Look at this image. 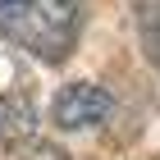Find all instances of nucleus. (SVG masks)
<instances>
[{
	"label": "nucleus",
	"mask_w": 160,
	"mask_h": 160,
	"mask_svg": "<svg viewBox=\"0 0 160 160\" xmlns=\"http://www.w3.org/2000/svg\"><path fill=\"white\" fill-rule=\"evenodd\" d=\"M82 32V0H0V37L37 60H64Z\"/></svg>",
	"instance_id": "nucleus-1"
},
{
	"label": "nucleus",
	"mask_w": 160,
	"mask_h": 160,
	"mask_svg": "<svg viewBox=\"0 0 160 160\" xmlns=\"http://www.w3.org/2000/svg\"><path fill=\"white\" fill-rule=\"evenodd\" d=\"M23 160H69V156H64L60 147H50V142H28Z\"/></svg>",
	"instance_id": "nucleus-5"
},
{
	"label": "nucleus",
	"mask_w": 160,
	"mask_h": 160,
	"mask_svg": "<svg viewBox=\"0 0 160 160\" xmlns=\"http://www.w3.org/2000/svg\"><path fill=\"white\" fill-rule=\"evenodd\" d=\"M137 28H142L151 60L160 64V0H137Z\"/></svg>",
	"instance_id": "nucleus-4"
},
{
	"label": "nucleus",
	"mask_w": 160,
	"mask_h": 160,
	"mask_svg": "<svg viewBox=\"0 0 160 160\" xmlns=\"http://www.w3.org/2000/svg\"><path fill=\"white\" fill-rule=\"evenodd\" d=\"M114 110V101L105 87L96 82H69L55 96V105H50V114H55V123H60L64 133H78V128H96V123H105Z\"/></svg>",
	"instance_id": "nucleus-2"
},
{
	"label": "nucleus",
	"mask_w": 160,
	"mask_h": 160,
	"mask_svg": "<svg viewBox=\"0 0 160 160\" xmlns=\"http://www.w3.org/2000/svg\"><path fill=\"white\" fill-rule=\"evenodd\" d=\"M32 133V92H28L18 64L0 50V137Z\"/></svg>",
	"instance_id": "nucleus-3"
}]
</instances>
